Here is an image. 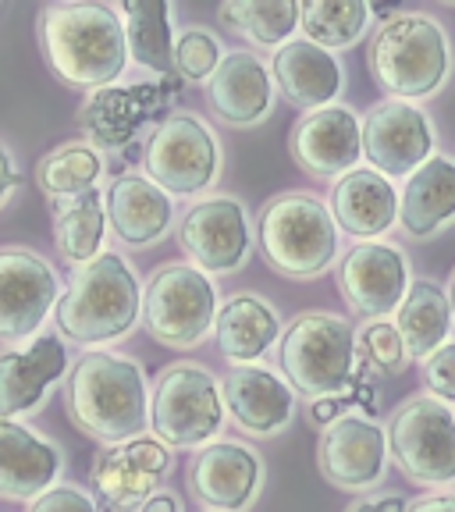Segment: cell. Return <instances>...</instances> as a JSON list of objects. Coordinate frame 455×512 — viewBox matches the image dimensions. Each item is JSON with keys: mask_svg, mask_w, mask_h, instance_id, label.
Returning <instances> with one entry per match:
<instances>
[{"mask_svg": "<svg viewBox=\"0 0 455 512\" xmlns=\"http://www.w3.org/2000/svg\"><path fill=\"white\" fill-rule=\"evenodd\" d=\"M40 47L61 82L75 89H104L128 68L125 22L111 4L68 0L40 11Z\"/></svg>", "mask_w": 455, "mask_h": 512, "instance_id": "6da1fadb", "label": "cell"}, {"mask_svg": "<svg viewBox=\"0 0 455 512\" xmlns=\"http://www.w3.org/2000/svg\"><path fill=\"white\" fill-rule=\"evenodd\" d=\"M64 409L72 424L100 445L139 438L150 420L143 367L118 352H82L64 381Z\"/></svg>", "mask_w": 455, "mask_h": 512, "instance_id": "7a4b0ae2", "label": "cell"}, {"mask_svg": "<svg viewBox=\"0 0 455 512\" xmlns=\"http://www.w3.org/2000/svg\"><path fill=\"white\" fill-rule=\"evenodd\" d=\"M139 317H143L139 274L125 256L111 249L72 274L54 310L57 335L86 349L125 338L128 331H136Z\"/></svg>", "mask_w": 455, "mask_h": 512, "instance_id": "3957f363", "label": "cell"}, {"mask_svg": "<svg viewBox=\"0 0 455 512\" xmlns=\"http://www.w3.org/2000/svg\"><path fill=\"white\" fill-rule=\"evenodd\" d=\"M367 68L374 86L388 100H427L448 82L452 72V47L448 36L431 15H395L381 22L367 50Z\"/></svg>", "mask_w": 455, "mask_h": 512, "instance_id": "277c9868", "label": "cell"}, {"mask_svg": "<svg viewBox=\"0 0 455 512\" xmlns=\"http://www.w3.org/2000/svg\"><path fill=\"white\" fill-rule=\"evenodd\" d=\"M256 242L267 267L285 278H317L338 256V224L331 207L313 192H281L260 207Z\"/></svg>", "mask_w": 455, "mask_h": 512, "instance_id": "5b68a950", "label": "cell"}, {"mask_svg": "<svg viewBox=\"0 0 455 512\" xmlns=\"http://www.w3.org/2000/svg\"><path fill=\"white\" fill-rule=\"evenodd\" d=\"M278 367L303 399H331L352 381L356 331L345 317L306 310L285 328L278 342Z\"/></svg>", "mask_w": 455, "mask_h": 512, "instance_id": "8992f818", "label": "cell"}, {"mask_svg": "<svg viewBox=\"0 0 455 512\" xmlns=\"http://www.w3.org/2000/svg\"><path fill=\"white\" fill-rule=\"evenodd\" d=\"M153 438L168 448H207L224 427V392L203 363L178 360L157 374L150 395Z\"/></svg>", "mask_w": 455, "mask_h": 512, "instance_id": "52a82bcc", "label": "cell"}, {"mask_svg": "<svg viewBox=\"0 0 455 512\" xmlns=\"http://www.w3.org/2000/svg\"><path fill=\"white\" fill-rule=\"evenodd\" d=\"M217 285L192 264H164L143 285V324L168 349H196L217 324Z\"/></svg>", "mask_w": 455, "mask_h": 512, "instance_id": "ba28073f", "label": "cell"}, {"mask_svg": "<svg viewBox=\"0 0 455 512\" xmlns=\"http://www.w3.org/2000/svg\"><path fill=\"white\" fill-rule=\"evenodd\" d=\"M388 456L424 488L455 480V413L434 395H409L388 420Z\"/></svg>", "mask_w": 455, "mask_h": 512, "instance_id": "9c48e42d", "label": "cell"}, {"mask_svg": "<svg viewBox=\"0 0 455 512\" xmlns=\"http://www.w3.org/2000/svg\"><path fill=\"white\" fill-rule=\"evenodd\" d=\"M143 171L168 196H200L221 178V143L196 114H168L146 143Z\"/></svg>", "mask_w": 455, "mask_h": 512, "instance_id": "30bf717a", "label": "cell"}, {"mask_svg": "<svg viewBox=\"0 0 455 512\" xmlns=\"http://www.w3.org/2000/svg\"><path fill=\"white\" fill-rule=\"evenodd\" d=\"M178 246L203 274H235L246 267L253 249V224L246 203L235 196H214L185 210L178 221Z\"/></svg>", "mask_w": 455, "mask_h": 512, "instance_id": "8fae6325", "label": "cell"}, {"mask_svg": "<svg viewBox=\"0 0 455 512\" xmlns=\"http://www.w3.org/2000/svg\"><path fill=\"white\" fill-rule=\"evenodd\" d=\"M61 278L40 253L25 246L0 249V342L36 338L57 310Z\"/></svg>", "mask_w": 455, "mask_h": 512, "instance_id": "7c38bea8", "label": "cell"}, {"mask_svg": "<svg viewBox=\"0 0 455 512\" xmlns=\"http://www.w3.org/2000/svg\"><path fill=\"white\" fill-rule=\"evenodd\" d=\"M363 157L384 178H409L434 157V125L406 100H381L363 118Z\"/></svg>", "mask_w": 455, "mask_h": 512, "instance_id": "4fadbf2b", "label": "cell"}, {"mask_svg": "<svg viewBox=\"0 0 455 512\" xmlns=\"http://www.w3.org/2000/svg\"><path fill=\"white\" fill-rule=\"evenodd\" d=\"M171 470V448L157 438H132L107 445L89 466L100 512H139L157 491V480Z\"/></svg>", "mask_w": 455, "mask_h": 512, "instance_id": "5bb4252c", "label": "cell"}, {"mask_svg": "<svg viewBox=\"0 0 455 512\" xmlns=\"http://www.w3.org/2000/svg\"><path fill=\"white\" fill-rule=\"evenodd\" d=\"M409 264L395 242H356L338 267V292L352 313L384 320L409 292Z\"/></svg>", "mask_w": 455, "mask_h": 512, "instance_id": "9a60e30c", "label": "cell"}, {"mask_svg": "<svg viewBox=\"0 0 455 512\" xmlns=\"http://www.w3.org/2000/svg\"><path fill=\"white\" fill-rule=\"evenodd\" d=\"M388 466V438L367 416H338L317 438V470L338 491H370Z\"/></svg>", "mask_w": 455, "mask_h": 512, "instance_id": "2e32d148", "label": "cell"}, {"mask_svg": "<svg viewBox=\"0 0 455 512\" xmlns=\"http://www.w3.org/2000/svg\"><path fill=\"white\" fill-rule=\"evenodd\" d=\"M264 488L260 452L242 441H214L192 456L189 495L210 512H246Z\"/></svg>", "mask_w": 455, "mask_h": 512, "instance_id": "e0dca14e", "label": "cell"}, {"mask_svg": "<svg viewBox=\"0 0 455 512\" xmlns=\"http://www.w3.org/2000/svg\"><path fill=\"white\" fill-rule=\"evenodd\" d=\"M288 153L313 178H345L360 168L363 121L342 104L310 111L288 132Z\"/></svg>", "mask_w": 455, "mask_h": 512, "instance_id": "ac0fdd59", "label": "cell"}, {"mask_svg": "<svg viewBox=\"0 0 455 512\" xmlns=\"http://www.w3.org/2000/svg\"><path fill=\"white\" fill-rule=\"evenodd\" d=\"M224 409L232 420L253 438H274L296 416V388L278 377L274 370L260 367H232L221 384Z\"/></svg>", "mask_w": 455, "mask_h": 512, "instance_id": "d6986e66", "label": "cell"}, {"mask_svg": "<svg viewBox=\"0 0 455 512\" xmlns=\"http://www.w3.org/2000/svg\"><path fill=\"white\" fill-rule=\"evenodd\" d=\"M64 456L50 438L25 427L22 420L0 416V498L36 502L61 477Z\"/></svg>", "mask_w": 455, "mask_h": 512, "instance_id": "ffe728a7", "label": "cell"}, {"mask_svg": "<svg viewBox=\"0 0 455 512\" xmlns=\"http://www.w3.org/2000/svg\"><path fill=\"white\" fill-rule=\"evenodd\" d=\"M68 374V349L57 338H36L25 349H0V416H29Z\"/></svg>", "mask_w": 455, "mask_h": 512, "instance_id": "44dd1931", "label": "cell"}, {"mask_svg": "<svg viewBox=\"0 0 455 512\" xmlns=\"http://www.w3.org/2000/svg\"><path fill=\"white\" fill-rule=\"evenodd\" d=\"M104 207L111 232L128 249L153 246L157 239L168 235L171 221H175L171 196L139 171H121V175L111 178L104 192Z\"/></svg>", "mask_w": 455, "mask_h": 512, "instance_id": "7402d4cb", "label": "cell"}, {"mask_svg": "<svg viewBox=\"0 0 455 512\" xmlns=\"http://www.w3.org/2000/svg\"><path fill=\"white\" fill-rule=\"evenodd\" d=\"M207 100L214 114L232 128H253L267 121L274 107L271 68L249 50L224 54L221 68L207 82Z\"/></svg>", "mask_w": 455, "mask_h": 512, "instance_id": "603a6c76", "label": "cell"}, {"mask_svg": "<svg viewBox=\"0 0 455 512\" xmlns=\"http://www.w3.org/2000/svg\"><path fill=\"white\" fill-rule=\"evenodd\" d=\"M271 75L274 86L281 89V96L292 107H299V111L331 107L345 86L338 57L310 40H288L281 50H274Z\"/></svg>", "mask_w": 455, "mask_h": 512, "instance_id": "cb8c5ba5", "label": "cell"}, {"mask_svg": "<svg viewBox=\"0 0 455 512\" xmlns=\"http://www.w3.org/2000/svg\"><path fill=\"white\" fill-rule=\"evenodd\" d=\"M331 217L338 232L352 235L356 242H377V235H384L399 221V192L392 178L356 168L338 178L331 189Z\"/></svg>", "mask_w": 455, "mask_h": 512, "instance_id": "d4e9b609", "label": "cell"}, {"mask_svg": "<svg viewBox=\"0 0 455 512\" xmlns=\"http://www.w3.org/2000/svg\"><path fill=\"white\" fill-rule=\"evenodd\" d=\"M281 320L267 299L253 296V292H242L232 296L228 303L217 310L214 338L221 356L232 367H253L260 356L271 352V345L281 342Z\"/></svg>", "mask_w": 455, "mask_h": 512, "instance_id": "484cf974", "label": "cell"}, {"mask_svg": "<svg viewBox=\"0 0 455 512\" xmlns=\"http://www.w3.org/2000/svg\"><path fill=\"white\" fill-rule=\"evenodd\" d=\"M399 224L409 239H434L455 224V160L431 157L406 178L399 196Z\"/></svg>", "mask_w": 455, "mask_h": 512, "instance_id": "4316f807", "label": "cell"}, {"mask_svg": "<svg viewBox=\"0 0 455 512\" xmlns=\"http://www.w3.org/2000/svg\"><path fill=\"white\" fill-rule=\"evenodd\" d=\"M452 324L455 317L452 303H448V288H441L431 278H416L402 306L395 310V328L406 342L409 360H431L434 352L448 342Z\"/></svg>", "mask_w": 455, "mask_h": 512, "instance_id": "83f0119b", "label": "cell"}, {"mask_svg": "<svg viewBox=\"0 0 455 512\" xmlns=\"http://www.w3.org/2000/svg\"><path fill=\"white\" fill-rule=\"evenodd\" d=\"M107 228H111V221H107V207H104L100 189L57 203L54 246L64 264H75V267L93 264L96 256L104 253Z\"/></svg>", "mask_w": 455, "mask_h": 512, "instance_id": "f1b7e54d", "label": "cell"}, {"mask_svg": "<svg viewBox=\"0 0 455 512\" xmlns=\"http://www.w3.org/2000/svg\"><path fill=\"white\" fill-rule=\"evenodd\" d=\"M121 22L128 36V57L157 75L175 72V32H171V8L164 0H125Z\"/></svg>", "mask_w": 455, "mask_h": 512, "instance_id": "f546056e", "label": "cell"}, {"mask_svg": "<svg viewBox=\"0 0 455 512\" xmlns=\"http://www.w3.org/2000/svg\"><path fill=\"white\" fill-rule=\"evenodd\" d=\"M104 175V157L100 150L89 143H61L47 153V157L36 160V185H40L43 196H50L54 203L75 200V196H86L96 189Z\"/></svg>", "mask_w": 455, "mask_h": 512, "instance_id": "4dcf8cb0", "label": "cell"}, {"mask_svg": "<svg viewBox=\"0 0 455 512\" xmlns=\"http://www.w3.org/2000/svg\"><path fill=\"white\" fill-rule=\"evenodd\" d=\"M299 25L306 40L324 50H349L367 36L370 4L367 0H306L299 4Z\"/></svg>", "mask_w": 455, "mask_h": 512, "instance_id": "1f68e13d", "label": "cell"}, {"mask_svg": "<svg viewBox=\"0 0 455 512\" xmlns=\"http://www.w3.org/2000/svg\"><path fill=\"white\" fill-rule=\"evenodd\" d=\"M221 22L246 36L253 47H285L299 25L296 0H228L221 4Z\"/></svg>", "mask_w": 455, "mask_h": 512, "instance_id": "d6a6232c", "label": "cell"}, {"mask_svg": "<svg viewBox=\"0 0 455 512\" xmlns=\"http://www.w3.org/2000/svg\"><path fill=\"white\" fill-rule=\"evenodd\" d=\"M224 50L221 40L207 25H189L175 40V72L185 82H210L214 72L221 68Z\"/></svg>", "mask_w": 455, "mask_h": 512, "instance_id": "836d02e7", "label": "cell"}, {"mask_svg": "<svg viewBox=\"0 0 455 512\" xmlns=\"http://www.w3.org/2000/svg\"><path fill=\"white\" fill-rule=\"evenodd\" d=\"M356 349L363 352V360L377 370V374H402L406 370V342H402L399 328L388 320H367L356 331Z\"/></svg>", "mask_w": 455, "mask_h": 512, "instance_id": "e575fe53", "label": "cell"}, {"mask_svg": "<svg viewBox=\"0 0 455 512\" xmlns=\"http://www.w3.org/2000/svg\"><path fill=\"white\" fill-rule=\"evenodd\" d=\"M427 392L441 402H455V342H445L431 360H424Z\"/></svg>", "mask_w": 455, "mask_h": 512, "instance_id": "d590c367", "label": "cell"}, {"mask_svg": "<svg viewBox=\"0 0 455 512\" xmlns=\"http://www.w3.org/2000/svg\"><path fill=\"white\" fill-rule=\"evenodd\" d=\"M29 512H100V509H96V502L79 484H54V488L43 491L29 505Z\"/></svg>", "mask_w": 455, "mask_h": 512, "instance_id": "8d00e7d4", "label": "cell"}, {"mask_svg": "<svg viewBox=\"0 0 455 512\" xmlns=\"http://www.w3.org/2000/svg\"><path fill=\"white\" fill-rule=\"evenodd\" d=\"M409 502L402 495H370L360 498V502H352L345 512H406Z\"/></svg>", "mask_w": 455, "mask_h": 512, "instance_id": "74e56055", "label": "cell"}, {"mask_svg": "<svg viewBox=\"0 0 455 512\" xmlns=\"http://www.w3.org/2000/svg\"><path fill=\"white\" fill-rule=\"evenodd\" d=\"M18 189V171H15V160H11L8 146L0 143V207L8 203V196Z\"/></svg>", "mask_w": 455, "mask_h": 512, "instance_id": "f35d334b", "label": "cell"}, {"mask_svg": "<svg viewBox=\"0 0 455 512\" xmlns=\"http://www.w3.org/2000/svg\"><path fill=\"white\" fill-rule=\"evenodd\" d=\"M338 413H342V399H338V395H331V399H317L310 406V416L317 420V424H324V427L335 424Z\"/></svg>", "mask_w": 455, "mask_h": 512, "instance_id": "ab89813d", "label": "cell"}, {"mask_svg": "<svg viewBox=\"0 0 455 512\" xmlns=\"http://www.w3.org/2000/svg\"><path fill=\"white\" fill-rule=\"evenodd\" d=\"M406 512H455V495H427V498H420V502H413Z\"/></svg>", "mask_w": 455, "mask_h": 512, "instance_id": "60d3db41", "label": "cell"}, {"mask_svg": "<svg viewBox=\"0 0 455 512\" xmlns=\"http://www.w3.org/2000/svg\"><path fill=\"white\" fill-rule=\"evenodd\" d=\"M139 512H178V498L171 495V491H157Z\"/></svg>", "mask_w": 455, "mask_h": 512, "instance_id": "b9f144b4", "label": "cell"}, {"mask_svg": "<svg viewBox=\"0 0 455 512\" xmlns=\"http://www.w3.org/2000/svg\"><path fill=\"white\" fill-rule=\"evenodd\" d=\"M448 303H452V317H455V271H452V278H448Z\"/></svg>", "mask_w": 455, "mask_h": 512, "instance_id": "7bdbcfd3", "label": "cell"}]
</instances>
